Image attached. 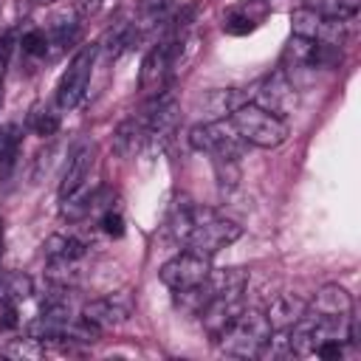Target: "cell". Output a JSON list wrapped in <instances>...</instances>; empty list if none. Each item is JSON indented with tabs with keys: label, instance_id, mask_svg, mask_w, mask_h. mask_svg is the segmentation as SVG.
<instances>
[{
	"label": "cell",
	"instance_id": "obj_6",
	"mask_svg": "<svg viewBox=\"0 0 361 361\" xmlns=\"http://www.w3.org/2000/svg\"><path fill=\"white\" fill-rule=\"evenodd\" d=\"M212 265H209V257L206 254H197V251H183L178 257H172L169 262H164L161 268V282L180 293V290H189L195 285H200L206 276H209Z\"/></svg>",
	"mask_w": 361,
	"mask_h": 361
},
{
	"label": "cell",
	"instance_id": "obj_28",
	"mask_svg": "<svg viewBox=\"0 0 361 361\" xmlns=\"http://www.w3.org/2000/svg\"><path fill=\"white\" fill-rule=\"evenodd\" d=\"M102 231L107 237H124V220H121V214L113 212V209H107L102 214Z\"/></svg>",
	"mask_w": 361,
	"mask_h": 361
},
{
	"label": "cell",
	"instance_id": "obj_11",
	"mask_svg": "<svg viewBox=\"0 0 361 361\" xmlns=\"http://www.w3.org/2000/svg\"><path fill=\"white\" fill-rule=\"evenodd\" d=\"M93 161H96V147H93V141H82V144L71 152L68 166H65V172H62V180H59V200L68 197V195H73V192H79V189L87 183V175H90V169H93Z\"/></svg>",
	"mask_w": 361,
	"mask_h": 361
},
{
	"label": "cell",
	"instance_id": "obj_24",
	"mask_svg": "<svg viewBox=\"0 0 361 361\" xmlns=\"http://www.w3.org/2000/svg\"><path fill=\"white\" fill-rule=\"evenodd\" d=\"M42 344H39V338H14V341H8L6 347H3V355L6 358H17V361H37V358H42Z\"/></svg>",
	"mask_w": 361,
	"mask_h": 361
},
{
	"label": "cell",
	"instance_id": "obj_3",
	"mask_svg": "<svg viewBox=\"0 0 361 361\" xmlns=\"http://www.w3.org/2000/svg\"><path fill=\"white\" fill-rule=\"evenodd\" d=\"M271 336V324L259 310H240V316L217 336L220 350L231 358H257L265 338Z\"/></svg>",
	"mask_w": 361,
	"mask_h": 361
},
{
	"label": "cell",
	"instance_id": "obj_21",
	"mask_svg": "<svg viewBox=\"0 0 361 361\" xmlns=\"http://www.w3.org/2000/svg\"><path fill=\"white\" fill-rule=\"evenodd\" d=\"M322 25H324V14H322V11H316V8H310V6L290 11V28H293V37L319 39Z\"/></svg>",
	"mask_w": 361,
	"mask_h": 361
},
{
	"label": "cell",
	"instance_id": "obj_16",
	"mask_svg": "<svg viewBox=\"0 0 361 361\" xmlns=\"http://www.w3.org/2000/svg\"><path fill=\"white\" fill-rule=\"evenodd\" d=\"M310 310L322 313V316H350L353 313V296L341 285H324L316 290Z\"/></svg>",
	"mask_w": 361,
	"mask_h": 361
},
{
	"label": "cell",
	"instance_id": "obj_30",
	"mask_svg": "<svg viewBox=\"0 0 361 361\" xmlns=\"http://www.w3.org/2000/svg\"><path fill=\"white\" fill-rule=\"evenodd\" d=\"M11 48H14V34H11V31L0 34V65H6V59H8Z\"/></svg>",
	"mask_w": 361,
	"mask_h": 361
},
{
	"label": "cell",
	"instance_id": "obj_17",
	"mask_svg": "<svg viewBox=\"0 0 361 361\" xmlns=\"http://www.w3.org/2000/svg\"><path fill=\"white\" fill-rule=\"evenodd\" d=\"M79 39V17L73 8H65L59 14L51 17V25H48V48H68Z\"/></svg>",
	"mask_w": 361,
	"mask_h": 361
},
{
	"label": "cell",
	"instance_id": "obj_4",
	"mask_svg": "<svg viewBox=\"0 0 361 361\" xmlns=\"http://www.w3.org/2000/svg\"><path fill=\"white\" fill-rule=\"evenodd\" d=\"M189 144L197 152H206L212 158V164H237L243 155V138L237 135V130L231 127V121L226 124L220 121H203L195 124L189 130Z\"/></svg>",
	"mask_w": 361,
	"mask_h": 361
},
{
	"label": "cell",
	"instance_id": "obj_9",
	"mask_svg": "<svg viewBox=\"0 0 361 361\" xmlns=\"http://www.w3.org/2000/svg\"><path fill=\"white\" fill-rule=\"evenodd\" d=\"M172 68V56H169V42H158L155 48H149V54L141 62V73H138V85L144 90V96H158L166 90V76Z\"/></svg>",
	"mask_w": 361,
	"mask_h": 361
},
{
	"label": "cell",
	"instance_id": "obj_20",
	"mask_svg": "<svg viewBox=\"0 0 361 361\" xmlns=\"http://www.w3.org/2000/svg\"><path fill=\"white\" fill-rule=\"evenodd\" d=\"M20 141H23V130L20 124H6L0 127V178H8L17 155H20Z\"/></svg>",
	"mask_w": 361,
	"mask_h": 361
},
{
	"label": "cell",
	"instance_id": "obj_2",
	"mask_svg": "<svg viewBox=\"0 0 361 361\" xmlns=\"http://www.w3.org/2000/svg\"><path fill=\"white\" fill-rule=\"evenodd\" d=\"M231 127L237 130V135L245 141V144H254V147H279L285 138H288V124L282 116H274L262 107H257L254 102L248 104H240L231 116Z\"/></svg>",
	"mask_w": 361,
	"mask_h": 361
},
{
	"label": "cell",
	"instance_id": "obj_12",
	"mask_svg": "<svg viewBox=\"0 0 361 361\" xmlns=\"http://www.w3.org/2000/svg\"><path fill=\"white\" fill-rule=\"evenodd\" d=\"M243 310V293H226V296H214L203 305L200 310V322L212 336H220Z\"/></svg>",
	"mask_w": 361,
	"mask_h": 361
},
{
	"label": "cell",
	"instance_id": "obj_18",
	"mask_svg": "<svg viewBox=\"0 0 361 361\" xmlns=\"http://www.w3.org/2000/svg\"><path fill=\"white\" fill-rule=\"evenodd\" d=\"M147 141V133H144V124L135 121V118H127L116 127L113 133V149L118 158H133Z\"/></svg>",
	"mask_w": 361,
	"mask_h": 361
},
{
	"label": "cell",
	"instance_id": "obj_33",
	"mask_svg": "<svg viewBox=\"0 0 361 361\" xmlns=\"http://www.w3.org/2000/svg\"><path fill=\"white\" fill-rule=\"evenodd\" d=\"M0 99H3V65H0Z\"/></svg>",
	"mask_w": 361,
	"mask_h": 361
},
{
	"label": "cell",
	"instance_id": "obj_26",
	"mask_svg": "<svg viewBox=\"0 0 361 361\" xmlns=\"http://www.w3.org/2000/svg\"><path fill=\"white\" fill-rule=\"evenodd\" d=\"M31 130H34L37 135L48 138V135H54V133L59 130V116L51 113V110H37V113L31 116Z\"/></svg>",
	"mask_w": 361,
	"mask_h": 361
},
{
	"label": "cell",
	"instance_id": "obj_8",
	"mask_svg": "<svg viewBox=\"0 0 361 361\" xmlns=\"http://www.w3.org/2000/svg\"><path fill=\"white\" fill-rule=\"evenodd\" d=\"M178 118H180V110H178V102L169 90L152 96V104L147 107V116L141 121L144 133H147V141H155V144L169 141V135L178 127Z\"/></svg>",
	"mask_w": 361,
	"mask_h": 361
},
{
	"label": "cell",
	"instance_id": "obj_29",
	"mask_svg": "<svg viewBox=\"0 0 361 361\" xmlns=\"http://www.w3.org/2000/svg\"><path fill=\"white\" fill-rule=\"evenodd\" d=\"M313 355H319V358H341V355H344V341L324 338V341L316 347V353H313Z\"/></svg>",
	"mask_w": 361,
	"mask_h": 361
},
{
	"label": "cell",
	"instance_id": "obj_25",
	"mask_svg": "<svg viewBox=\"0 0 361 361\" xmlns=\"http://www.w3.org/2000/svg\"><path fill=\"white\" fill-rule=\"evenodd\" d=\"M20 48H23V54H28V56H42V54L48 51V34L39 31V28H31V31L23 34Z\"/></svg>",
	"mask_w": 361,
	"mask_h": 361
},
{
	"label": "cell",
	"instance_id": "obj_22",
	"mask_svg": "<svg viewBox=\"0 0 361 361\" xmlns=\"http://www.w3.org/2000/svg\"><path fill=\"white\" fill-rule=\"evenodd\" d=\"M34 293V282H31V276L28 274H23V271H11V274H6V279H3V302H23V299H28Z\"/></svg>",
	"mask_w": 361,
	"mask_h": 361
},
{
	"label": "cell",
	"instance_id": "obj_10",
	"mask_svg": "<svg viewBox=\"0 0 361 361\" xmlns=\"http://www.w3.org/2000/svg\"><path fill=\"white\" fill-rule=\"evenodd\" d=\"M245 93L237 90V87H217V90H203L200 96H195V110L209 118V121H220V118H228L240 104H245Z\"/></svg>",
	"mask_w": 361,
	"mask_h": 361
},
{
	"label": "cell",
	"instance_id": "obj_31",
	"mask_svg": "<svg viewBox=\"0 0 361 361\" xmlns=\"http://www.w3.org/2000/svg\"><path fill=\"white\" fill-rule=\"evenodd\" d=\"M71 8H73V11L87 14V11H96V8H99V0H73V3H71Z\"/></svg>",
	"mask_w": 361,
	"mask_h": 361
},
{
	"label": "cell",
	"instance_id": "obj_7",
	"mask_svg": "<svg viewBox=\"0 0 361 361\" xmlns=\"http://www.w3.org/2000/svg\"><path fill=\"white\" fill-rule=\"evenodd\" d=\"M254 104L274 113V116H285L290 113V107L296 104V87L288 79L285 71H274L268 73L257 87H254Z\"/></svg>",
	"mask_w": 361,
	"mask_h": 361
},
{
	"label": "cell",
	"instance_id": "obj_1",
	"mask_svg": "<svg viewBox=\"0 0 361 361\" xmlns=\"http://www.w3.org/2000/svg\"><path fill=\"white\" fill-rule=\"evenodd\" d=\"M169 234L183 243L189 251H197V254H217L220 248L231 245L243 228L226 217H220L217 212L206 209V206H195L189 200H180L172 206V214H169Z\"/></svg>",
	"mask_w": 361,
	"mask_h": 361
},
{
	"label": "cell",
	"instance_id": "obj_27",
	"mask_svg": "<svg viewBox=\"0 0 361 361\" xmlns=\"http://www.w3.org/2000/svg\"><path fill=\"white\" fill-rule=\"evenodd\" d=\"M223 28H226L228 34H245V31L254 28V20L248 17V11H231V14L226 17Z\"/></svg>",
	"mask_w": 361,
	"mask_h": 361
},
{
	"label": "cell",
	"instance_id": "obj_34",
	"mask_svg": "<svg viewBox=\"0 0 361 361\" xmlns=\"http://www.w3.org/2000/svg\"><path fill=\"white\" fill-rule=\"evenodd\" d=\"M0 251H3V228H0Z\"/></svg>",
	"mask_w": 361,
	"mask_h": 361
},
{
	"label": "cell",
	"instance_id": "obj_14",
	"mask_svg": "<svg viewBox=\"0 0 361 361\" xmlns=\"http://www.w3.org/2000/svg\"><path fill=\"white\" fill-rule=\"evenodd\" d=\"M127 305H121L118 299H93V302H87L85 307H82V319L85 322H90L93 327H99V330H107V327H118V324H124L127 322Z\"/></svg>",
	"mask_w": 361,
	"mask_h": 361
},
{
	"label": "cell",
	"instance_id": "obj_23",
	"mask_svg": "<svg viewBox=\"0 0 361 361\" xmlns=\"http://www.w3.org/2000/svg\"><path fill=\"white\" fill-rule=\"evenodd\" d=\"M169 6H172V0H138L135 3V11H138L135 25L138 28H155L166 17Z\"/></svg>",
	"mask_w": 361,
	"mask_h": 361
},
{
	"label": "cell",
	"instance_id": "obj_19",
	"mask_svg": "<svg viewBox=\"0 0 361 361\" xmlns=\"http://www.w3.org/2000/svg\"><path fill=\"white\" fill-rule=\"evenodd\" d=\"M138 39V25L133 20H118L113 23V28H107L104 39H102V48L110 59H116L121 51H127L133 42Z\"/></svg>",
	"mask_w": 361,
	"mask_h": 361
},
{
	"label": "cell",
	"instance_id": "obj_15",
	"mask_svg": "<svg viewBox=\"0 0 361 361\" xmlns=\"http://www.w3.org/2000/svg\"><path fill=\"white\" fill-rule=\"evenodd\" d=\"M305 310H307L305 299H299L296 293H282V296H276V299L268 305L265 319H268L271 330H290V327L305 316Z\"/></svg>",
	"mask_w": 361,
	"mask_h": 361
},
{
	"label": "cell",
	"instance_id": "obj_32",
	"mask_svg": "<svg viewBox=\"0 0 361 361\" xmlns=\"http://www.w3.org/2000/svg\"><path fill=\"white\" fill-rule=\"evenodd\" d=\"M34 6H48V3H54V0H31Z\"/></svg>",
	"mask_w": 361,
	"mask_h": 361
},
{
	"label": "cell",
	"instance_id": "obj_5",
	"mask_svg": "<svg viewBox=\"0 0 361 361\" xmlns=\"http://www.w3.org/2000/svg\"><path fill=\"white\" fill-rule=\"evenodd\" d=\"M93 59H96V48L93 45H85L68 65V71L62 73L59 85H56V104L62 110H73L85 93H87V85H90V68H93Z\"/></svg>",
	"mask_w": 361,
	"mask_h": 361
},
{
	"label": "cell",
	"instance_id": "obj_13",
	"mask_svg": "<svg viewBox=\"0 0 361 361\" xmlns=\"http://www.w3.org/2000/svg\"><path fill=\"white\" fill-rule=\"evenodd\" d=\"M42 248H45V259L51 265V274L68 271L79 257H85V243L71 237V234H51Z\"/></svg>",
	"mask_w": 361,
	"mask_h": 361
}]
</instances>
